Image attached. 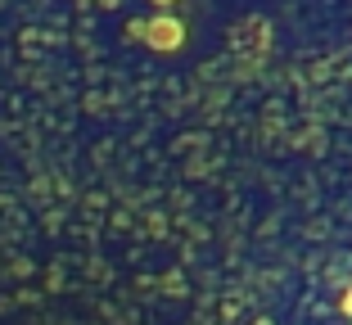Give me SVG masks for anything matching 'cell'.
<instances>
[{
	"label": "cell",
	"mask_w": 352,
	"mask_h": 325,
	"mask_svg": "<svg viewBox=\"0 0 352 325\" xmlns=\"http://www.w3.org/2000/svg\"><path fill=\"white\" fill-rule=\"evenodd\" d=\"M145 45L154 54H176L181 45H186V23L176 19V14H154V19H145Z\"/></svg>",
	"instance_id": "6da1fadb"
},
{
	"label": "cell",
	"mask_w": 352,
	"mask_h": 325,
	"mask_svg": "<svg viewBox=\"0 0 352 325\" xmlns=\"http://www.w3.org/2000/svg\"><path fill=\"white\" fill-rule=\"evenodd\" d=\"M122 36H126V41H145V19H131Z\"/></svg>",
	"instance_id": "7a4b0ae2"
},
{
	"label": "cell",
	"mask_w": 352,
	"mask_h": 325,
	"mask_svg": "<svg viewBox=\"0 0 352 325\" xmlns=\"http://www.w3.org/2000/svg\"><path fill=\"white\" fill-rule=\"evenodd\" d=\"M339 307H343V316H352V289H348V294L339 298Z\"/></svg>",
	"instance_id": "3957f363"
},
{
	"label": "cell",
	"mask_w": 352,
	"mask_h": 325,
	"mask_svg": "<svg viewBox=\"0 0 352 325\" xmlns=\"http://www.w3.org/2000/svg\"><path fill=\"white\" fill-rule=\"evenodd\" d=\"M95 5H100V10H118V5H122V0H95Z\"/></svg>",
	"instance_id": "277c9868"
},
{
	"label": "cell",
	"mask_w": 352,
	"mask_h": 325,
	"mask_svg": "<svg viewBox=\"0 0 352 325\" xmlns=\"http://www.w3.org/2000/svg\"><path fill=\"white\" fill-rule=\"evenodd\" d=\"M149 5H158V10H172V5H181V0H149Z\"/></svg>",
	"instance_id": "5b68a950"
},
{
	"label": "cell",
	"mask_w": 352,
	"mask_h": 325,
	"mask_svg": "<svg viewBox=\"0 0 352 325\" xmlns=\"http://www.w3.org/2000/svg\"><path fill=\"white\" fill-rule=\"evenodd\" d=\"M77 5H91V0H77Z\"/></svg>",
	"instance_id": "8992f818"
}]
</instances>
